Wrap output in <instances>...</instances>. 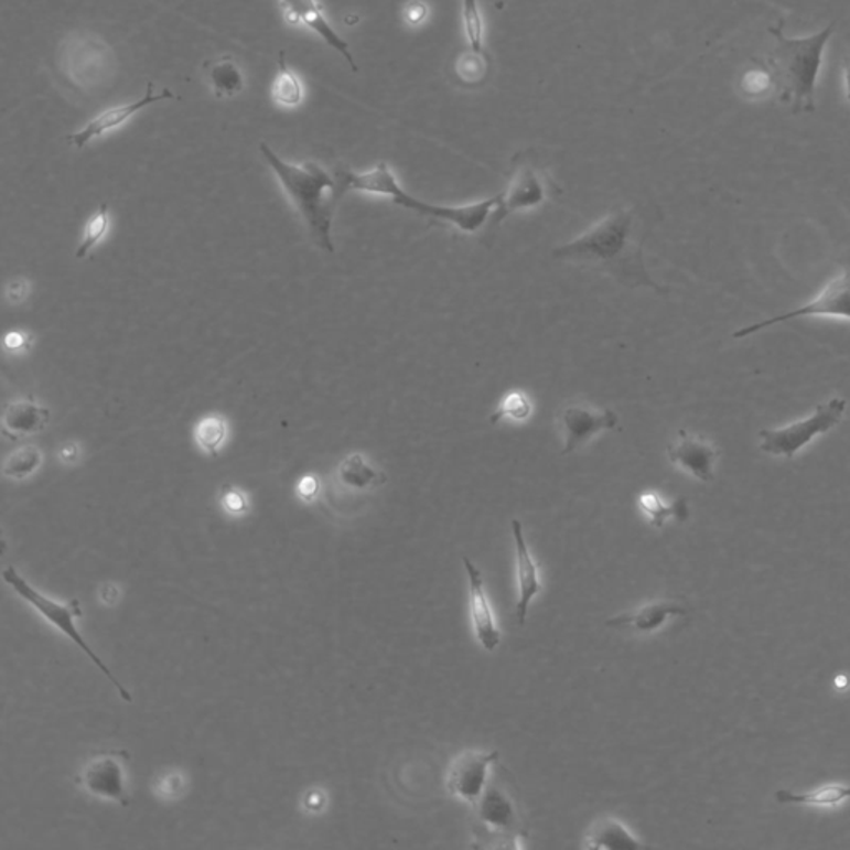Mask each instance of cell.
<instances>
[{"label": "cell", "mask_w": 850, "mask_h": 850, "mask_svg": "<svg viewBox=\"0 0 850 850\" xmlns=\"http://www.w3.org/2000/svg\"><path fill=\"white\" fill-rule=\"evenodd\" d=\"M646 233L643 213L633 206H623L612 209L572 241L555 248L551 256L558 261L603 272L630 290L649 288L656 293H668L646 268L643 255Z\"/></svg>", "instance_id": "obj_1"}, {"label": "cell", "mask_w": 850, "mask_h": 850, "mask_svg": "<svg viewBox=\"0 0 850 850\" xmlns=\"http://www.w3.org/2000/svg\"><path fill=\"white\" fill-rule=\"evenodd\" d=\"M334 179H336L340 198L349 192L386 196L400 208L410 209V212L426 216L435 223H448V225L464 233H477L484 229L498 202V196L495 195L492 198L471 203V205H431V203L422 202V200L407 193L397 182L396 175L390 172L389 165L384 162L366 173L351 172L349 169L341 166L334 173Z\"/></svg>", "instance_id": "obj_2"}, {"label": "cell", "mask_w": 850, "mask_h": 850, "mask_svg": "<svg viewBox=\"0 0 850 850\" xmlns=\"http://www.w3.org/2000/svg\"><path fill=\"white\" fill-rule=\"evenodd\" d=\"M259 152L278 176L282 189L288 193L300 215L303 216L314 243L324 251L334 252L331 233H333L334 209L341 202L336 179L314 162H308L301 166L282 162L265 141L259 143Z\"/></svg>", "instance_id": "obj_3"}, {"label": "cell", "mask_w": 850, "mask_h": 850, "mask_svg": "<svg viewBox=\"0 0 850 850\" xmlns=\"http://www.w3.org/2000/svg\"><path fill=\"white\" fill-rule=\"evenodd\" d=\"M770 32L774 45L767 54L766 64L781 101L793 107L796 114L813 111L822 51L833 32V25L803 39L787 37L779 28H773Z\"/></svg>", "instance_id": "obj_4"}, {"label": "cell", "mask_w": 850, "mask_h": 850, "mask_svg": "<svg viewBox=\"0 0 850 850\" xmlns=\"http://www.w3.org/2000/svg\"><path fill=\"white\" fill-rule=\"evenodd\" d=\"M58 74L77 90L107 87L117 74V57L110 45L90 32H74L62 42L57 55Z\"/></svg>", "instance_id": "obj_5"}, {"label": "cell", "mask_w": 850, "mask_h": 850, "mask_svg": "<svg viewBox=\"0 0 850 850\" xmlns=\"http://www.w3.org/2000/svg\"><path fill=\"white\" fill-rule=\"evenodd\" d=\"M560 195L553 182L545 175L540 166L528 160L515 163L514 173L504 193L498 195V203L484 228V243L492 245L498 226L515 213L538 208Z\"/></svg>", "instance_id": "obj_6"}, {"label": "cell", "mask_w": 850, "mask_h": 850, "mask_svg": "<svg viewBox=\"0 0 850 850\" xmlns=\"http://www.w3.org/2000/svg\"><path fill=\"white\" fill-rule=\"evenodd\" d=\"M4 580L12 587V590L21 596V599L31 603V605L34 606L41 615H44L55 628L61 630L67 638H71L72 642H74L75 645H77L78 648L94 661V665L97 666L111 682H114V686L118 689V692H120L121 698L127 702H131V699L133 698H131L130 691L115 678L110 668L98 658L97 653L88 646V643L85 642L84 636H82V633L78 632L77 626H75L74 620L82 616V606L77 600H71L68 603H57L54 602V600L47 599V596L37 592L24 577L19 575V572L14 567H8V569L4 570Z\"/></svg>", "instance_id": "obj_7"}, {"label": "cell", "mask_w": 850, "mask_h": 850, "mask_svg": "<svg viewBox=\"0 0 850 850\" xmlns=\"http://www.w3.org/2000/svg\"><path fill=\"white\" fill-rule=\"evenodd\" d=\"M847 400L832 397L829 402L816 407V412L799 422L789 423L779 429H764L760 432L761 451L771 455L794 459L817 435L826 434L839 426L846 413Z\"/></svg>", "instance_id": "obj_8"}, {"label": "cell", "mask_w": 850, "mask_h": 850, "mask_svg": "<svg viewBox=\"0 0 850 850\" xmlns=\"http://www.w3.org/2000/svg\"><path fill=\"white\" fill-rule=\"evenodd\" d=\"M797 318H846V320H850V256L843 261L842 272L824 288L822 293L813 303L797 308L790 313L741 327L740 331L733 333V340H744V337L760 333V331L774 326V324L787 323V321L797 320Z\"/></svg>", "instance_id": "obj_9"}, {"label": "cell", "mask_w": 850, "mask_h": 850, "mask_svg": "<svg viewBox=\"0 0 850 850\" xmlns=\"http://www.w3.org/2000/svg\"><path fill=\"white\" fill-rule=\"evenodd\" d=\"M618 416L612 409H599L585 402H570L557 416L563 438L561 455H570L589 444L596 435L618 428Z\"/></svg>", "instance_id": "obj_10"}, {"label": "cell", "mask_w": 850, "mask_h": 850, "mask_svg": "<svg viewBox=\"0 0 850 850\" xmlns=\"http://www.w3.org/2000/svg\"><path fill=\"white\" fill-rule=\"evenodd\" d=\"M497 761L498 751H465L449 767V793L475 806L487 789L488 773Z\"/></svg>", "instance_id": "obj_11"}, {"label": "cell", "mask_w": 850, "mask_h": 850, "mask_svg": "<svg viewBox=\"0 0 850 850\" xmlns=\"http://www.w3.org/2000/svg\"><path fill=\"white\" fill-rule=\"evenodd\" d=\"M130 757L123 751H101L95 754L80 774V783L88 793L105 799L128 804L125 763Z\"/></svg>", "instance_id": "obj_12"}, {"label": "cell", "mask_w": 850, "mask_h": 850, "mask_svg": "<svg viewBox=\"0 0 850 850\" xmlns=\"http://www.w3.org/2000/svg\"><path fill=\"white\" fill-rule=\"evenodd\" d=\"M170 98H175V94H173L170 88H163L160 94H155V92H153V82H149L146 95H143L140 100L131 101V104L118 105V107H111L108 108V110L101 111L98 117L88 121L82 130L68 135L67 141L71 146H74L75 149H84L88 141L120 127L125 121L130 120L137 111L143 110V108L157 104V101L170 100Z\"/></svg>", "instance_id": "obj_13"}, {"label": "cell", "mask_w": 850, "mask_h": 850, "mask_svg": "<svg viewBox=\"0 0 850 850\" xmlns=\"http://www.w3.org/2000/svg\"><path fill=\"white\" fill-rule=\"evenodd\" d=\"M668 458L676 467L688 472L701 482L714 481V464L720 458V449L701 435L679 431L678 438L668 448Z\"/></svg>", "instance_id": "obj_14"}, {"label": "cell", "mask_w": 850, "mask_h": 850, "mask_svg": "<svg viewBox=\"0 0 850 850\" xmlns=\"http://www.w3.org/2000/svg\"><path fill=\"white\" fill-rule=\"evenodd\" d=\"M464 567L469 585H471V615L475 636H477L482 648L487 649V652H495L501 645L502 633L498 630L494 610L488 602L484 575L471 558L464 557Z\"/></svg>", "instance_id": "obj_15"}, {"label": "cell", "mask_w": 850, "mask_h": 850, "mask_svg": "<svg viewBox=\"0 0 850 850\" xmlns=\"http://www.w3.org/2000/svg\"><path fill=\"white\" fill-rule=\"evenodd\" d=\"M284 18L290 24H303L316 32L334 51L340 52L354 72H357L356 61L349 51V44L334 31L333 25L324 18L323 8L318 0H278Z\"/></svg>", "instance_id": "obj_16"}, {"label": "cell", "mask_w": 850, "mask_h": 850, "mask_svg": "<svg viewBox=\"0 0 850 850\" xmlns=\"http://www.w3.org/2000/svg\"><path fill=\"white\" fill-rule=\"evenodd\" d=\"M512 535H514L515 557H517L515 561H517L518 596L515 615H517L518 625L524 626L531 602L541 592L540 567L531 557L530 548L525 540L524 527L517 518L512 520Z\"/></svg>", "instance_id": "obj_17"}, {"label": "cell", "mask_w": 850, "mask_h": 850, "mask_svg": "<svg viewBox=\"0 0 850 850\" xmlns=\"http://www.w3.org/2000/svg\"><path fill=\"white\" fill-rule=\"evenodd\" d=\"M688 609L676 602L659 600L639 606L635 612L623 613L615 618L606 620V628L630 630V632L653 633L661 628L673 616H686Z\"/></svg>", "instance_id": "obj_18"}, {"label": "cell", "mask_w": 850, "mask_h": 850, "mask_svg": "<svg viewBox=\"0 0 850 850\" xmlns=\"http://www.w3.org/2000/svg\"><path fill=\"white\" fill-rule=\"evenodd\" d=\"M51 422V410L34 399H22L9 404L2 416V432L6 438L18 441L28 435L39 434Z\"/></svg>", "instance_id": "obj_19"}, {"label": "cell", "mask_w": 850, "mask_h": 850, "mask_svg": "<svg viewBox=\"0 0 850 850\" xmlns=\"http://www.w3.org/2000/svg\"><path fill=\"white\" fill-rule=\"evenodd\" d=\"M475 807H477L478 820L492 832H514L517 829V809L507 794L498 787L487 786Z\"/></svg>", "instance_id": "obj_20"}, {"label": "cell", "mask_w": 850, "mask_h": 850, "mask_svg": "<svg viewBox=\"0 0 850 850\" xmlns=\"http://www.w3.org/2000/svg\"><path fill=\"white\" fill-rule=\"evenodd\" d=\"M585 849H638L645 846L638 837L633 836L620 820L613 817H602L590 826L585 833Z\"/></svg>", "instance_id": "obj_21"}, {"label": "cell", "mask_w": 850, "mask_h": 850, "mask_svg": "<svg viewBox=\"0 0 850 850\" xmlns=\"http://www.w3.org/2000/svg\"><path fill=\"white\" fill-rule=\"evenodd\" d=\"M203 74L216 98L235 97L245 88L241 68L238 67L233 55H219L212 61H206L203 64Z\"/></svg>", "instance_id": "obj_22"}, {"label": "cell", "mask_w": 850, "mask_h": 850, "mask_svg": "<svg viewBox=\"0 0 850 850\" xmlns=\"http://www.w3.org/2000/svg\"><path fill=\"white\" fill-rule=\"evenodd\" d=\"M337 477H340L341 484L354 488V491H369V488L379 487L386 482V475L373 467L361 454H353L344 459L337 469Z\"/></svg>", "instance_id": "obj_23"}, {"label": "cell", "mask_w": 850, "mask_h": 850, "mask_svg": "<svg viewBox=\"0 0 850 850\" xmlns=\"http://www.w3.org/2000/svg\"><path fill=\"white\" fill-rule=\"evenodd\" d=\"M774 797L781 804H807V806L820 807L837 806V804L850 799V786L827 784V786L817 787V789L809 790V793H793V790L781 789L774 794Z\"/></svg>", "instance_id": "obj_24"}, {"label": "cell", "mask_w": 850, "mask_h": 850, "mask_svg": "<svg viewBox=\"0 0 850 850\" xmlns=\"http://www.w3.org/2000/svg\"><path fill=\"white\" fill-rule=\"evenodd\" d=\"M639 510L646 515L653 527L661 528L669 518L686 520L689 517L688 502L686 498L666 504L655 492H645L638 498Z\"/></svg>", "instance_id": "obj_25"}, {"label": "cell", "mask_w": 850, "mask_h": 850, "mask_svg": "<svg viewBox=\"0 0 850 850\" xmlns=\"http://www.w3.org/2000/svg\"><path fill=\"white\" fill-rule=\"evenodd\" d=\"M278 67V75L271 88L272 100L282 107H297L303 101V85L298 75L288 67L284 51L279 52Z\"/></svg>", "instance_id": "obj_26"}, {"label": "cell", "mask_w": 850, "mask_h": 850, "mask_svg": "<svg viewBox=\"0 0 850 850\" xmlns=\"http://www.w3.org/2000/svg\"><path fill=\"white\" fill-rule=\"evenodd\" d=\"M226 420L219 416H208L200 420L195 429L196 442L203 451L216 458L226 439Z\"/></svg>", "instance_id": "obj_27"}, {"label": "cell", "mask_w": 850, "mask_h": 850, "mask_svg": "<svg viewBox=\"0 0 850 850\" xmlns=\"http://www.w3.org/2000/svg\"><path fill=\"white\" fill-rule=\"evenodd\" d=\"M462 22L472 51L484 54L485 24L477 0H462Z\"/></svg>", "instance_id": "obj_28"}, {"label": "cell", "mask_w": 850, "mask_h": 850, "mask_svg": "<svg viewBox=\"0 0 850 850\" xmlns=\"http://www.w3.org/2000/svg\"><path fill=\"white\" fill-rule=\"evenodd\" d=\"M531 400L527 394L520 390L507 394L502 399L501 406L491 416V423L501 422V420H512V422H525L531 416Z\"/></svg>", "instance_id": "obj_29"}, {"label": "cell", "mask_w": 850, "mask_h": 850, "mask_svg": "<svg viewBox=\"0 0 850 850\" xmlns=\"http://www.w3.org/2000/svg\"><path fill=\"white\" fill-rule=\"evenodd\" d=\"M42 464V452L35 445H24L14 454L9 455L4 465V474L11 478H25L37 471Z\"/></svg>", "instance_id": "obj_30"}, {"label": "cell", "mask_w": 850, "mask_h": 850, "mask_svg": "<svg viewBox=\"0 0 850 850\" xmlns=\"http://www.w3.org/2000/svg\"><path fill=\"white\" fill-rule=\"evenodd\" d=\"M108 228V205H105V203H101L100 208H98V212L95 213L94 216H92L90 222L87 223V226H85V238L84 241H82V245L78 246L77 251H75V258L82 259L87 256V252L90 251L92 248H94L95 245H97L98 241H100L101 238H104L105 233H107Z\"/></svg>", "instance_id": "obj_31"}, {"label": "cell", "mask_w": 850, "mask_h": 850, "mask_svg": "<svg viewBox=\"0 0 850 850\" xmlns=\"http://www.w3.org/2000/svg\"><path fill=\"white\" fill-rule=\"evenodd\" d=\"M222 501L226 510L232 512V514H241V512L248 508L245 494L238 491V488L233 487V485L223 487Z\"/></svg>", "instance_id": "obj_32"}, {"label": "cell", "mask_w": 850, "mask_h": 850, "mask_svg": "<svg viewBox=\"0 0 850 850\" xmlns=\"http://www.w3.org/2000/svg\"><path fill=\"white\" fill-rule=\"evenodd\" d=\"M31 347V336L24 331H11L4 336V349L8 353H25Z\"/></svg>", "instance_id": "obj_33"}, {"label": "cell", "mask_w": 850, "mask_h": 850, "mask_svg": "<svg viewBox=\"0 0 850 850\" xmlns=\"http://www.w3.org/2000/svg\"><path fill=\"white\" fill-rule=\"evenodd\" d=\"M29 284L24 279H15L8 287V298L12 303H21L28 294Z\"/></svg>", "instance_id": "obj_34"}, {"label": "cell", "mask_w": 850, "mask_h": 850, "mask_svg": "<svg viewBox=\"0 0 850 850\" xmlns=\"http://www.w3.org/2000/svg\"><path fill=\"white\" fill-rule=\"evenodd\" d=\"M318 488H320V485H318L316 478H314L313 475H308V477H304L303 481L300 482V485H298V494H300L304 501H310V498H313L314 495L318 494Z\"/></svg>", "instance_id": "obj_35"}, {"label": "cell", "mask_w": 850, "mask_h": 850, "mask_svg": "<svg viewBox=\"0 0 850 850\" xmlns=\"http://www.w3.org/2000/svg\"><path fill=\"white\" fill-rule=\"evenodd\" d=\"M426 18V8H423L422 4H410L409 8L406 9V19L409 24H417V22L422 21V19Z\"/></svg>", "instance_id": "obj_36"}, {"label": "cell", "mask_w": 850, "mask_h": 850, "mask_svg": "<svg viewBox=\"0 0 850 850\" xmlns=\"http://www.w3.org/2000/svg\"><path fill=\"white\" fill-rule=\"evenodd\" d=\"M61 459L65 462H74L78 459V448L75 444H65L61 449Z\"/></svg>", "instance_id": "obj_37"}, {"label": "cell", "mask_w": 850, "mask_h": 850, "mask_svg": "<svg viewBox=\"0 0 850 850\" xmlns=\"http://www.w3.org/2000/svg\"><path fill=\"white\" fill-rule=\"evenodd\" d=\"M846 87H847V97H849V101H850V55H847V58H846Z\"/></svg>", "instance_id": "obj_38"}]
</instances>
